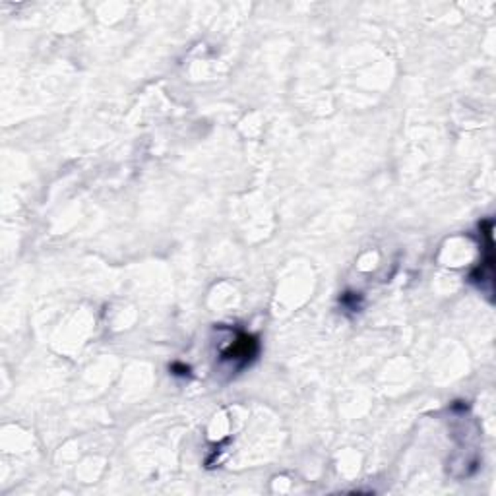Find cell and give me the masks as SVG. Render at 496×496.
<instances>
[{
    "mask_svg": "<svg viewBox=\"0 0 496 496\" xmlns=\"http://www.w3.org/2000/svg\"><path fill=\"white\" fill-rule=\"evenodd\" d=\"M256 355H258V339L244 331H237L229 347L221 351L219 359L223 365H229L231 370H241L254 361Z\"/></svg>",
    "mask_w": 496,
    "mask_h": 496,
    "instance_id": "obj_1",
    "label": "cell"
},
{
    "mask_svg": "<svg viewBox=\"0 0 496 496\" xmlns=\"http://www.w3.org/2000/svg\"><path fill=\"white\" fill-rule=\"evenodd\" d=\"M341 305L346 307L347 310H353V312H359L362 309V297L359 293H346L341 295Z\"/></svg>",
    "mask_w": 496,
    "mask_h": 496,
    "instance_id": "obj_2",
    "label": "cell"
}]
</instances>
